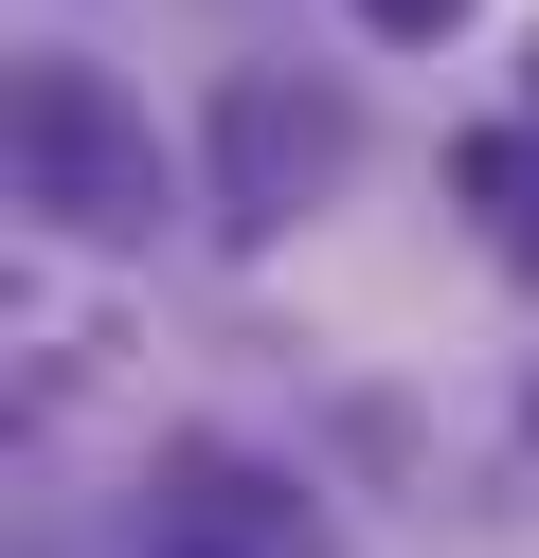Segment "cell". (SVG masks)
<instances>
[{
  "label": "cell",
  "mask_w": 539,
  "mask_h": 558,
  "mask_svg": "<svg viewBox=\"0 0 539 558\" xmlns=\"http://www.w3.org/2000/svg\"><path fill=\"white\" fill-rule=\"evenodd\" d=\"M19 217L90 234V253H144L162 234V126L90 54H19Z\"/></svg>",
  "instance_id": "6da1fadb"
},
{
  "label": "cell",
  "mask_w": 539,
  "mask_h": 558,
  "mask_svg": "<svg viewBox=\"0 0 539 558\" xmlns=\"http://www.w3.org/2000/svg\"><path fill=\"white\" fill-rule=\"evenodd\" d=\"M216 234H234V253H270L287 217H323V198L359 181V109H342V73H270V54H252V73H216Z\"/></svg>",
  "instance_id": "7a4b0ae2"
},
{
  "label": "cell",
  "mask_w": 539,
  "mask_h": 558,
  "mask_svg": "<svg viewBox=\"0 0 539 558\" xmlns=\"http://www.w3.org/2000/svg\"><path fill=\"white\" fill-rule=\"evenodd\" d=\"M450 198L539 270V126H467V145H450Z\"/></svg>",
  "instance_id": "3957f363"
},
{
  "label": "cell",
  "mask_w": 539,
  "mask_h": 558,
  "mask_svg": "<svg viewBox=\"0 0 539 558\" xmlns=\"http://www.w3.org/2000/svg\"><path fill=\"white\" fill-rule=\"evenodd\" d=\"M359 19H378V37H450L467 0H359Z\"/></svg>",
  "instance_id": "277c9868"
},
{
  "label": "cell",
  "mask_w": 539,
  "mask_h": 558,
  "mask_svg": "<svg viewBox=\"0 0 539 558\" xmlns=\"http://www.w3.org/2000/svg\"><path fill=\"white\" fill-rule=\"evenodd\" d=\"M522 126H539V37H522Z\"/></svg>",
  "instance_id": "5b68a950"
},
{
  "label": "cell",
  "mask_w": 539,
  "mask_h": 558,
  "mask_svg": "<svg viewBox=\"0 0 539 558\" xmlns=\"http://www.w3.org/2000/svg\"><path fill=\"white\" fill-rule=\"evenodd\" d=\"M180 558H198V541H180Z\"/></svg>",
  "instance_id": "8992f818"
}]
</instances>
